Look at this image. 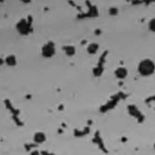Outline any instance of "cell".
<instances>
[{"instance_id": "obj_1", "label": "cell", "mask_w": 155, "mask_h": 155, "mask_svg": "<svg viewBox=\"0 0 155 155\" xmlns=\"http://www.w3.org/2000/svg\"><path fill=\"white\" fill-rule=\"evenodd\" d=\"M155 70L154 63L150 59L142 61L138 66V71L142 76H149Z\"/></svg>"}, {"instance_id": "obj_2", "label": "cell", "mask_w": 155, "mask_h": 155, "mask_svg": "<svg viewBox=\"0 0 155 155\" xmlns=\"http://www.w3.org/2000/svg\"><path fill=\"white\" fill-rule=\"evenodd\" d=\"M54 52V45L51 44H47L42 48V54L46 57H50L53 54Z\"/></svg>"}, {"instance_id": "obj_3", "label": "cell", "mask_w": 155, "mask_h": 155, "mask_svg": "<svg viewBox=\"0 0 155 155\" xmlns=\"http://www.w3.org/2000/svg\"><path fill=\"white\" fill-rule=\"evenodd\" d=\"M33 139L35 142H36L38 143H43L45 140L46 137H45V135L43 133L38 132V133H35V134L34 135Z\"/></svg>"}, {"instance_id": "obj_4", "label": "cell", "mask_w": 155, "mask_h": 155, "mask_svg": "<svg viewBox=\"0 0 155 155\" xmlns=\"http://www.w3.org/2000/svg\"><path fill=\"white\" fill-rule=\"evenodd\" d=\"M115 74L117 78L119 79H124L125 78L127 75V70L123 67L118 68L115 71Z\"/></svg>"}, {"instance_id": "obj_5", "label": "cell", "mask_w": 155, "mask_h": 155, "mask_svg": "<svg viewBox=\"0 0 155 155\" xmlns=\"http://www.w3.org/2000/svg\"><path fill=\"white\" fill-rule=\"evenodd\" d=\"M98 49V45L96 44H91L88 46V51L90 53H94Z\"/></svg>"}, {"instance_id": "obj_6", "label": "cell", "mask_w": 155, "mask_h": 155, "mask_svg": "<svg viewBox=\"0 0 155 155\" xmlns=\"http://www.w3.org/2000/svg\"><path fill=\"white\" fill-rule=\"evenodd\" d=\"M6 62L9 65H13L16 63L15 58L13 56H10L6 58Z\"/></svg>"}, {"instance_id": "obj_7", "label": "cell", "mask_w": 155, "mask_h": 155, "mask_svg": "<svg viewBox=\"0 0 155 155\" xmlns=\"http://www.w3.org/2000/svg\"><path fill=\"white\" fill-rule=\"evenodd\" d=\"M149 28L152 31L155 32V18L152 19L149 22Z\"/></svg>"}, {"instance_id": "obj_8", "label": "cell", "mask_w": 155, "mask_h": 155, "mask_svg": "<svg viewBox=\"0 0 155 155\" xmlns=\"http://www.w3.org/2000/svg\"><path fill=\"white\" fill-rule=\"evenodd\" d=\"M154 149H155V143H154Z\"/></svg>"}]
</instances>
